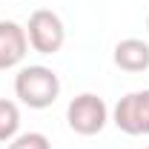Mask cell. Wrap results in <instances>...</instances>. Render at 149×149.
Segmentation results:
<instances>
[{
	"instance_id": "6da1fadb",
	"label": "cell",
	"mask_w": 149,
	"mask_h": 149,
	"mask_svg": "<svg viewBox=\"0 0 149 149\" xmlns=\"http://www.w3.org/2000/svg\"><path fill=\"white\" fill-rule=\"evenodd\" d=\"M15 95L29 109H49L60 95V80L49 66H23L15 77Z\"/></svg>"
},
{
	"instance_id": "7a4b0ae2",
	"label": "cell",
	"mask_w": 149,
	"mask_h": 149,
	"mask_svg": "<svg viewBox=\"0 0 149 149\" xmlns=\"http://www.w3.org/2000/svg\"><path fill=\"white\" fill-rule=\"evenodd\" d=\"M26 37H29V46L35 52L55 55V52H60V46L66 40V29H63V20L57 17L52 9H37L29 17Z\"/></svg>"
},
{
	"instance_id": "3957f363",
	"label": "cell",
	"mask_w": 149,
	"mask_h": 149,
	"mask_svg": "<svg viewBox=\"0 0 149 149\" xmlns=\"http://www.w3.org/2000/svg\"><path fill=\"white\" fill-rule=\"evenodd\" d=\"M66 120H69V129L77 132V135H97V132L106 126L109 120V109L103 103V97H97L92 92H83L77 95L69 109H66Z\"/></svg>"
},
{
	"instance_id": "277c9868",
	"label": "cell",
	"mask_w": 149,
	"mask_h": 149,
	"mask_svg": "<svg viewBox=\"0 0 149 149\" xmlns=\"http://www.w3.org/2000/svg\"><path fill=\"white\" fill-rule=\"evenodd\" d=\"M115 126L126 135H149V89L129 92L118 100Z\"/></svg>"
},
{
	"instance_id": "5b68a950",
	"label": "cell",
	"mask_w": 149,
	"mask_h": 149,
	"mask_svg": "<svg viewBox=\"0 0 149 149\" xmlns=\"http://www.w3.org/2000/svg\"><path fill=\"white\" fill-rule=\"evenodd\" d=\"M26 49H29L26 29L15 20H0V72L17 66L26 57Z\"/></svg>"
},
{
	"instance_id": "8992f818",
	"label": "cell",
	"mask_w": 149,
	"mask_h": 149,
	"mask_svg": "<svg viewBox=\"0 0 149 149\" xmlns=\"http://www.w3.org/2000/svg\"><path fill=\"white\" fill-rule=\"evenodd\" d=\"M115 66L123 72H143L149 69V43L138 37H126L115 46Z\"/></svg>"
},
{
	"instance_id": "52a82bcc",
	"label": "cell",
	"mask_w": 149,
	"mask_h": 149,
	"mask_svg": "<svg viewBox=\"0 0 149 149\" xmlns=\"http://www.w3.org/2000/svg\"><path fill=\"white\" fill-rule=\"evenodd\" d=\"M20 129V109L15 100L0 97V143H9Z\"/></svg>"
},
{
	"instance_id": "ba28073f",
	"label": "cell",
	"mask_w": 149,
	"mask_h": 149,
	"mask_svg": "<svg viewBox=\"0 0 149 149\" xmlns=\"http://www.w3.org/2000/svg\"><path fill=\"white\" fill-rule=\"evenodd\" d=\"M6 149H49V138L43 132H23V135H15Z\"/></svg>"
},
{
	"instance_id": "9c48e42d",
	"label": "cell",
	"mask_w": 149,
	"mask_h": 149,
	"mask_svg": "<svg viewBox=\"0 0 149 149\" xmlns=\"http://www.w3.org/2000/svg\"><path fill=\"white\" fill-rule=\"evenodd\" d=\"M146 29H149V17H146Z\"/></svg>"
},
{
	"instance_id": "30bf717a",
	"label": "cell",
	"mask_w": 149,
	"mask_h": 149,
	"mask_svg": "<svg viewBox=\"0 0 149 149\" xmlns=\"http://www.w3.org/2000/svg\"><path fill=\"white\" fill-rule=\"evenodd\" d=\"M146 149H149V146H146Z\"/></svg>"
}]
</instances>
